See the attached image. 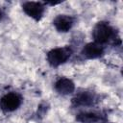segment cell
Segmentation results:
<instances>
[{"instance_id": "cell-2", "label": "cell", "mask_w": 123, "mask_h": 123, "mask_svg": "<svg viewBox=\"0 0 123 123\" xmlns=\"http://www.w3.org/2000/svg\"><path fill=\"white\" fill-rule=\"evenodd\" d=\"M92 36L94 38V42L99 44L106 43L112 37V29L111 27L105 22H99L92 31Z\"/></svg>"}, {"instance_id": "cell-5", "label": "cell", "mask_w": 123, "mask_h": 123, "mask_svg": "<svg viewBox=\"0 0 123 123\" xmlns=\"http://www.w3.org/2000/svg\"><path fill=\"white\" fill-rule=\"evenodd\" d=\"M53 24L58 32L66 33L72 28V26L74 24V19H73V17H71L69 15L60 14V15L56 16V18L53 21Z\"/></svg>"}, {"instance_id": "cell-7", "label": "cell", "mask_w": 123, "mask_h": 123, "mask_svg": "<svg viewBox=\"0 0 123 123\" xmlns=\"http://www.w3.org/2000/svg\"><path fill=\"white\" fill-rule=\"evenodd\" d=\"M55 89L62 95H67L74 91L75 85L72 82V80L62 77L57 80V82L55 83Z\"/></svg>"}, {"instance_id": "cell-8", "label": "cell", "mask_w": 123, "mask_h": 123, "mask_svg": "<svg viewBox=\"0 0 123 123\" xmlns=\"http://www.w3.org/2000/svg\"><path fill=\"white\" fill-rule=\"evenodd\" d=\"M94 101V97L90 92L83 91L78 93L73 99L72 102L76 106H90Z\"/></svg>"}, {"instance_id": "cell-1", "label": "cell", "mask_w": 123, "mask_h": 123, "mask_svg": "<svg viewBox=\"0 0 123 123\" xmlns=\"http://www.w3.org/2000/svg\"><path fill=\"white\" fill-rule=\"evenodd\" d=\"M72 50L69 47H59L52 49L47 53V62L52 66L63 64L71 56Z\"/></svg>"}, {"instance_id": "cell-4", "label": "cell", "mask_w": 123, "mask_h": 123, "mask_svg": "<svg viewBox=\"0 0 123 123\" xmlns=\"http://www.w3.org/2000/svg\"><path fill=\"white\" fill-rule=\"evenodd\" d=\"M22 9L28 16L35 19L36 21L40 20V18L43 15L44 10H45L44 6L40 2H34V1H29V2L23 3Z\"/></svg>"}, {"instance_id": "cell-3", "label": "cell", "mask_w": 123, "mask_h": 123, "mask_svg": "<svg viewBox=\"0 0 123 123\" xmlns=\"http://www.w3.org/2000/svg\"><path fill=\"white\" fill-rule=\"evenodd\" d=\"M21 105V98L15 92H10L5 94L0 100V108L7 112L13 111Z\"/></svg>"}, {"instance_id": "cell-6", "label": "cell", "mask_w": 123, "mask_h": 123, "mask_svg": "<svg viewBox=\"0 0 123 123\" xmlns=\"http://www.w3.org/2000/svg\"><path fill=\"white\" fill-rule=\"evenodd\" d=\"M104 53V49L102 47L101 44L97 43V42H89L87 44L85 45V47L83 48V52L82 54L89 60L92 59H97L99 57H101Z\"/></svg>"}, {"instance_id": "cell-9", "label": "cell", "mask_w": 123, "mask_h": 123, "mask_svg": "<svg viewBox=\"0 0 123 123\" xmlns=\"http://www.w3.org/2000/svg\"><path fill=\"white\" fill-rule=\"evenodd\" d=\"M76 119L80 123H97L100 120V116L95 112L86 111L77 114Z\"/></svg>"}, {"instance_id": "cell-10", "label": "cell", "mask_w": 123, "mask_h": 123, "mask_svg": "<svg viewBox=\"0 0 123 123\" xmlns=\"http://www.w3.org/2000/svg\"><path fill=\"white\" fill-rule=\"evenodd\" d=\"M3 18V12H2V11L0 10V20Z\"/></svg>"}]
</instances>
